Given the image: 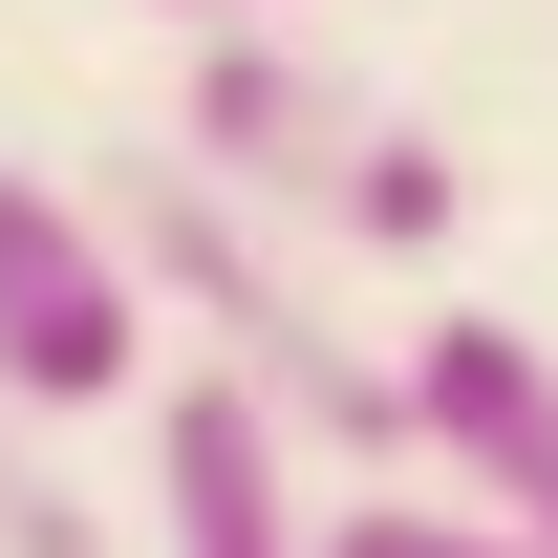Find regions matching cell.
Listing matches in <instances>:
<instances>
[{"mask_svg": "<svg viewBox=\"0 0 558 558\" xmlns=\"http://www.w3.org/2000/svg\"><path fill=\"white\" fill-rule=\"evenodd\" d=\"M86 215H108V258H130L150 344L194 323V344H215V387H236V409H258L301 473H344V494H365L387 451H409L387 344H365V323H323V279L279 258V215H236L194 150H108V172H86Z\"/></svg>", "mask_w": 558, "mask_h": 558, "instance_id": "cell-1", "label": "cell"}, {"mask_svg": "<svg viewBox=\"0 0 558 558\" xmlns=\"http://www.w3.org/2000/svg\"><path fill=\"white\" fill-rule=\"evenodd\" d=\"M236 215H323L365 258H451L473 236V150H429L409 108H365L323 44H279V22H194V130H172Z\"/></svg>", "mask_w": 558, "mask_h": 558, "instance_id": "cell-2", "label": "cell"}, {"mask_svg": "<svg viewBox=\"0 0 558 558\" xmlns=\"http://www.w3.org/2000/svg\"><path fill=\"white\" fill-rule=\"evenodd\" d=\"M130 387H150V301H130V258H108V215L0 150V409L86 429V409H130Z\"/></svg>", "mask_w": 558, "mask_h": 558, "instance_id": "cell-3", "label": "cell"}, {"mask_svg": "<svg viewBox=\"0 0 558 558\" xmlns=\"http://www.w3.org/2000/svg\"><path fill=\"white\" fill-rule=\"evenodd\" d=\"M387 387H409L429 494H473L515 558H558V344H537V323L451 301V323H409V344H387Z\"/></svg>", "mask_w": 558, "mask_h": 558, "instance_id": "cell-4", "label": "cell"}, {"mask_svg": "<svg viewBox=\"0 0 558 558\" xmlns=\"http://www.w3.org/2000/svg\"><path fill=\"white\" fill-rule=\"evenodd\" d=\"M150 494H172V558H301V451H279L236 387H150Z\"/></svg>", "mask_w": 558, "mask_h": 558, "instance_id": "cell-5", "label": "cell"}, {"mask_svg": "<svg viewBox=\"0 0 558 558\" xmlns=\"http://www.w3.org/2000/svg\"><path fill=\"white\" fill-rule=\"evenodd\" d=\"M301 558H515V537H494L473 494H387V473H365L344 515H301Z\"/></svg>", "mask_w": 558, "mask_h": 558, "instance_id": "cell-6", "label": "cell"}, {"mask_svg": "<svg viewBox=\"0 0 558 558\" xmlns=\"http://www.w3.org/2000/svg\"><path fill=\"white\" fill-rule=\"evenodd\" d=\"M0 558H108V537H86V494H65V429H44V409H0Z\"/></svg>", "mask_w": 558, "mask_h": 558, "instance_id": "cell-7", "label": "cell"}, {"mask_svg": "<svg viewBox=\"0 0 558 558\" xmlns=\"http://www.w3.org/2000/svg\"><path fill=\"white\" fill-rule=\"evenodd\" d=\"M172 22H301V0H172Z\"/></svg>", "mask_w": 558, "mask_h": 558, "instance_id": "cell-8", "label": "cell"}]
</instances>
